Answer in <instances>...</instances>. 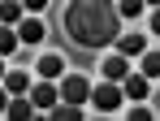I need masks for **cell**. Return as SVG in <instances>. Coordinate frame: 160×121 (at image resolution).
Wrapping results in <instances>:
<instances>
[{"label":"cell","mask_w":160,"mask_h":121,"mask_svg":"<svg viewBox=\"0 0 160 121\" xmlns=\"http://www.w3.org/2000/svg\"><path fill=\"white\" fill-rule=\"evenodd\" d=\"M65 30L78 48L95 52L117 39L121 30V13H117V0H69L65 9Z\"/></svg>","instance_id":"obj_1"},{"label":"cell","mask_w":160,"mask_h":121,"mask_svg":"<svg viewBox=\"0 0 160 121\" xmlns=\"http://www.w3.org/2000/svg\"><path fill=\"white\" fill-rule=\"evenodd\" d=\"M126 104V91L117 87V82H100V87H91V108H100V113H117Z\"/></svg>","instance_id":"obj_2"},{"label":"cell","mask_w":160,"mask_h":121,"mask_svg":"<svg viewBox=\"0 0 160 121\" xmlns=\"http://www.w3.org/2000/svg\"><path fill=\"white\" fill-rule=\"evenodd\" d=\"M61 99H69V104H87V99H91V82H87V73H65V78H61Z\"/></svg>","instance_id":"obj_3"},{"label":"cell","mask_w":160,"mask_h":121,"mask_svg":"<svg viewBox=\"0 0 160 121\" xmlns=\"http://www.w3.org/2000/svg\"><path fill=\"white\" fill-rule=\"evenodd\" d=\"M121 91H126V99H147L152 95V82H147V73H126V78H121Z\"/></svg>","instance_id":"obj_4"},{"label":"cell","mask_w":160,"mask_h":121,"mask_svg":"<svg viewBox=\"0 0 160 121\" xmlns=\"http://www.w3.org/2000/svg\"><path fill=\"white\" fill-rule=\"evenodd\" d=\"M30 99H35V108H39V113H48V108L56 104V82H52V78L35 82V87H30Z\"/></svg>","instance_id":"obj_5"},{"label":"cell","mask_w":160,"mask_h":121,"mask_svg":"<svg viewBox=\"0 0 160 121\" xmlns=\"http://www.w3.org/2000/svg\"><path fill=\"white\" fill-rule=\"evenodd\" d=\"M43 35H48V26L39 22V18H22V22H18V39H22V48H26V43H43Z\"/></svg>","instance_id":"obj_6"},{"label":"cell","mask_w":160,"mask_h":121,"mask_svg":"<svg viewBox=\"0 0 160 121\" xmlns=\"http://www.w3.org/2000/svg\"><path fill=\"white\" fill-rule=\"evenodd\" d=\"M39 78H65V56H61V52H43V56H39Z\"/></svg>","instance_id":"obj_7"},{"label":"cell","mask_w":160,"mask_h":121,"mask_svg":"<svg viewBox=\"0 0 160 121\" xmlns=\"http://www.w3.org/2000/svg\"><path fill=\"white\" fill-rule=\"evenodd\" d=\"M39 108H35V99L30 95H9V108H4V117H13V121H26V117H35Z\"/></svg>","instance_id":"obj_8"},{"label":"cell","mask_w":160,"mask_h":121,"mask_svg":"<svg viewBox=\"0 0 160 121\" xmlns=\"http://www.w3.org/2000/svg\"><path fill=\"white\" fill-rule=\"evenodd\" d=\"M4 91L9 95H30V73L26 69H4Z\"/></svg>","instance_id":"obj_9"},{"label":"cell","mask_w":160,"mask_h":121,"mask_svg":"<svg viewBox=\"0 0 160 121\" xmlns=\"http://www.w3.org/2000/svg\"><path fill=\"white\" fill-rule=\"evenodd\" d=\"M48 117H52V121H78V117H82V104L61 99V104H52V108H48Z\"/></svg>","instance_id":"obj_10"},{"label":"cell","mask_w":160,"mask_h":121,"mask_svg":"<svg viewBox=\"0 0 160 121\" xmlns=\"http://www.w3.org/2000/svg\"><path fill=\"white\" fill-rule=\"evenodd\" d=\"M126 73H130V61H126L121 52H117V56H108V61H104V78H112V82H121Z\"/></svg>","instance_id":"obj_11"},{"label":"cell","mask_w":160,"mask_h":121,"mask_svg":"<svg viewBox=\"0 0 160 121\" xmlns=\"http://www.w3.org/2000/svg\"><path fill=\"white\" fill-rule=\"evenodd\" d=\"M117 52H121V56H143V52H147V35H126V39L117 43Z\"/></svg>","instance_id":"obj_12"},{"label":"cell","mask_w":160,"mask_h":121,"mask_svg":"<svg viewBox=\"0 0 160 121\" xmlns=\"http://www.w3.org/2000/svg\"><path fill=\"white\" fill-rule=\"evenodd\" d=\"M22 9H26L22 0H0V22H4V26H18V22H22Z\"/></svg>","instance_id":"obj_13"},{"label":"cell","mask_w":160,"mask_h":121,"mask_svg":"<svg viewBox=\"0 0 160 121\" xmlns=\"http://www.w3.org/2000/svg\"><path fill=\"white\" fill-rule=\"evenodd\" d=\"M18 43H22V39H18V26H4V22H0V56L18 52Z\"/></svg>","instance_id":"obj_14"},{"label":"cell","mask_w":160,"mask_h":121,"mask_svg":"<svg viewBox=\"0 0 160 121\" xmlns=\"http://www.w3.org/2000/svg\"><path fill=\"white\" fill-rule=\"evenodd\" d=\"M152 117H156V108H147L143 99H134V108L126 113V121H152Z\"/></svg>","instance_id":"obj_15"},{"label":"cell","mask_w":160,"mask_h":121,"mask_svg":"<svg viewBox=\"0 0 160 121\" xmlns=\"http://www.w3.org/2000/svg\"><path fill=\"white\" fill-rule=\"evenodd\" d=\"M143 4H147V0H117V13H121V18H138Z\"/></svg>","instance_id":"obj_16"},{"label":"cell","mask_w":160,"mask_h":121,"mask_svg":"<svg viewBox=\"0 0 160 121\" xmlns=\"http://www.w3.org/2000/svg\"><path fill=\"white\" fill-rule=\"evenodd\" d=\"M143 73L147 78H160V52H143Z\"/></svg>","instance_id":"obj_17"},{"label":"cell","mask_w":160,"mask_h":121,"mask_svg":"<svg viewBox=\"0 0 160 121\" xmlns=\"http://www.w3.org/2000/svg\"><path fill=\"white\" fill-rule=\"evenodd\" d=\"M22 4H26L30 13H35V9H43V4H48V0H22Z\"/></svg>","instance_id":"obj_18"},{"label":"cell","mask_w":160,"mask_h":121,"mask_svg":"<svg viewBox=\"0 0 160 121\" xmlns=\"http://www.w3.org/2000/svg\"><path fill=\"white\" fill-rule=\"evenodd\" d=\"M4 108H9V91L0 87V113H4Z\"/></svg>","instance_id":"obj_19"},{"label":"cell","mask_w":160,"mask_h":121,"mask_svg":"<svg viewBox=\"0 0 160 121\" xmlns=\"http://www.w3.org/2000/svg\"><path fill=\"white\" fill-rule=\"evenodd\" d=\"M152 30H156V35H160V9H156V13H152Z\"/></svg>","instance_id":"obj_20"},{"label":"cell","mask_w":160,"mask_h":121,"mask_svg":"<svg viewBox=\"0 0 160 121\" xmlns=\"http://www.w3.org/2000/svg\"><path fill=\"white\" fill-rule=\"evenodd\" d=\"M152 108H156V113H160V91H156V95H152Z\"/></svg>","instance_id":"obj_21"},{"label":"cell","mask_w":160,"mask_h":121,"mask_svg":"<svg viewBox=\"0 0 160 121\" xmlns=\"http://www.w3.org/2000/svg\"><path fill=\"white\" fill-rule=\"evenodd\" d=\"M0 78H4V56H0Z\"/></svg>","instance_id":"obj_22"},{"label":"cell","mask_w":160,"mask_h":121,"mask_svg":"<svg viewBox=\"0 0 160 121\" xmlns=\"http://www.w3.org/2000/svg\"><path fill=\"white\" fill-rule=\"evenodd\" d=\"M147 4H152V9H160V0H147Z\"/></svg>","instance_id":"obj_23"}]
</instances>
